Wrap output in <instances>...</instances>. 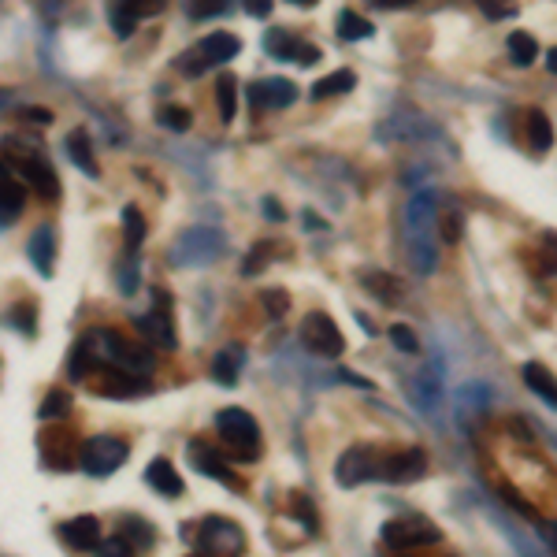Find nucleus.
I'll return each instance as SVG.
<instances>
[{
  "label": "nucleus",
  "mask_w": 557,
  "mask_h": 557,
  "mask_svg": "<svg viewBox=\"0 0 557 557\" xmlns=\"http://www.w3.org/2000/svg\"><path fill=\"white\" fill-rule=\"evenodd\" d=\"M405 249H409V260L420 275H431L439 268V253H435V194L431 190H420V194L405 205Z\"/></svg>",
  "instance_id": "obj_1"
},
{
  "label": "nucleus",
  "mask_w": 557,
  "mask_h": 557,
  "mask_svg": "<svg viewBox=\"0 0 557 557\" xmlns=\"http://www.w3.org/2000/svg\"><path fill=\"white\" fill-rule=\"evenodd\" d=\"M216 431L234 461H257L260 457V428L246 409H223L216 413Z\"/></svg>",
  "instance_id": "obj_2"
},
{
  "label": "nucleus",
  "mask_w": 557,
  "mask_h": 557,
  "mask_svg": "<svg viewBox=\"0 0 557 557\" xmlns=\"http://www.w3.org/2000/svg\"><path fill=\"white\" fill-rule=\"evenodd\" d=\"M194 554L197 557H242L246 554V532L227 517H205L197 524Z\"/></svg>",
  "instance_id": "obj_3"
},
{
  "label": "nucleus",
  "mask_w": 557,
  "mask_h": 557,
  "mask_svg": "<svg viewBox=\"0 0 557 557\" xmlns=\"http://www.w3.org/2000/svg\"><path fill=\"white\" fill-rule=\"evenodd\" d=\"M223 253V234L212 227H186L171 242V264L175 268H208Z\"/></svg>",
  "instance_id": "obj_4"
},
{
  "label": "nucleus",
  "mask_w": 557,
  "mask_h": 557,
  "mask_svg": "<svg viewBox=\"0 0 557 557\" xmlns=\"http://www.w3.org/2000/svg\"><path fill=\"white\" fill-rule=\"evenodd\" d=\"M242 52V41L234 38V34H208V38H201L190 52H182L179 60H175V67H179L186 78H197L205 75L208 67H223L227 60H234Z\"/></svg>",
  "instance_id": "obj_5"
},
{
  "label": "nucleus",
  "mask_w": 557,
  "mask_h": 557,
  "mask_svg": "<svg viewBox=\"0 0 557 557\" xmlns=\"http://www.w3.org/2000/svg\"><path fill=\"white\" fill-rule=\"evenodd\" d=\"M127 454H130L127 442L116 439V435H93V439L82 442V450H78V465H82V472H90V476L104 480V476H112L116 468H123Z\"/></svg>",
  "instance_id": "obj_6"
},
{
  "label": "nucleus",
  "mask_w": 557,
  "mask_h": 557,
  "mask_svg": "<svg viewBox=\"0 0 557 557\" xmlns=\"http://www.w3.org/2000/svg\"><path fill=\"white\" fill-rule=\"evenodd\" d=\"M301 346L309 353H316V357L335 361V357H342V350H346V338H342L338 324L324 309H312L309 316L301 320Z\"/></svg>",
  "instance_id": "obj_7"
},
{
  "label": "nucleus",
  "mask_w": 557,
  "mask_h": 557,
  "mask_svg": "<svg viewBox=\"0 0 557 557\" xmlns=\"http://www.w3.org/2000/svg\"><path fill=\"white\" fill-rule=\"evenodd\" d=\"M86 383H90L101 398H112V402H127V398H138V394H149V390H153L149 376L127 372V368H119V364H101Z\"/></svg>",
  "instance_id": "obj_8"
},
{
  "label": "nucleus",
  "mask_w": 557,
  "mask_h": 557,
  "mask_svg": "<svg viewBox=\"0 0 557 557\" xmlns=\"http://www.w3.org/2000/svg\"><path fill=\"white\" fill-rule=\"evenodd\" d=\"M379 535H383V543L394 546V550H416V546L439 543V528H435L428 517H420V513L390 517Z\"/></svg>",
  "instance_id": "obj_9"
},
{
  "label": "nucleus",
  "mask_w": 557,
  "mask_h": 557,
  "mask_svg": "<svg viewBox=\"0 0 557 557\" xmlns=\"http://www.w3.org/2000/svg\"><path fill=\"white\" fill-rule=\"evenodd\" d=\"M379 468H383V457L376 446H350L335 461V480L338 487H361L364 480H379Z\"/></svg>",
  "instance_id": "obj_10"
},
{
  "label": "nucleus",
  "mask_w": 557,
  "mask_h": 557,
  "mask_svg": "<svg viewBox=\"0 0 557 557\" xmlns=\"http://www.w3.org/2000/svg\"><path fill=\"white\" fill-rule=\"evenodd\" d=\"M104 338H108V364H119V368L138 372V376H149L156 368V353L145 346L142 338H127L112 327L104 331Z\"/></svg>",
  "instance_id": "obj_11"
},
{
  "label": "nucleus",
  "mask_w": 557,
  "mask_h": 557,
  "mask_svg": "<svg viewBox=\"0 0 557 557\" xmlns=\"http://www.w3.org/2000/svg\"><path fill=\"white\" fill-rule=\"evenodd\" d=\"M186 461H190V468H194V472H201V476H212V480L227 483L231 491H246V483L234 476L231 465L223 461L220 450H216V446H208L205 439L186 442Z\"/></svg>",
  "instance_id": "obj_12"
},
{
  "label": "nucleus",
  "mask_w": 557,
  "mask_h": 557,
  "mask_svg": "<svg viewBox=\"0 0 557 557\" xmlns=\"http://www.w3.org/2000/svg\"><path fill=\"white\" fill-rule=\"evenodd\" d=\"M8 168L19 175V179L30 186V190H38L41 197H49V201H56L60 197V179H56V171L41 160V156L34 153H15L12 160H8Z\"/></svg>",
  "instance_id": "obj_13"
},
{
  "label": "nucleus",
  "mask_w": 557,
  "mask_h": 557,
  "mask_svg": "<svg viewBox=\"0 0 557 557\" xmlns=\"http://www.w3.org/2000/svg\"><path fill=\"white\" fill-rule=\"evenodd\" d=\"M264 52H268L272 60H294V64H305V67H312L320 60V49H316L312 41H301L298 34H290L283 26H272V30L264 34Z\"/></svg>",
  "instance_id": "obj_14"
},
{
  "label": "nucleus",
  "mask_w": 557,
  "mask_h": 557,
  "mask_svg": "<svg viewBox=\"0 0 557 557\" xmlns=\"http://www.w3.org/2000/svg\"><path fill=\"white\" fill-rule=\"evenodd\" d=\"M428 476V454L420 446H409V450H398V454L383 457V468H379V480L387 483H413Z\"/></svg>",
  "instance_id": "obj_15"
},
{
  "label": "nucleus",
  "mask_w": 557,
  "mask_h": 557,
  "mask_svg": "<svg viewBox=\"0 0 557 557\" xmlns=\"http://www.w3.org/2000/svg\"><path fill=\"white\" fill-rule=\"evenodd\" d=\"M298 101V86L290 78H260L249 86V104L257 112H279V108H290Z\"/></svg>",
  "instance_id": "obj_16"
},
{
  "label": "nucleus",
  "mask_w": 557,
  "mask_h": 557,
  "mask_svg": "<svg viewBox=\"0 0 557 557\" xmlns=\"http://www.w3.org/2000/svg\"><path fill=\"white\" fill-rule=\"evenodd\" d=\"M56 539L75 550V554H86V550H97L101 546V520L82 513V517H71L64 524H56Z\"/></svg>",
  "instance_id": "obj_17"
},
{
  "label": "nucleus",
  "mask_w": 557,
  "mask_h": 557,
  "mask_svg": "<svg viewBox=\"0 0 557 557\" xmlns=\"http://www.w3.org/2000/svg\"><path fill=\"white\" fill-rule=\"evenodd\" d=\"M38 442H41V465L45 468L64 472V468L75 465V435H71V428H45Z\"/></svg>",
  "instance_id": "obj_18"
},
{
  "label": "nucleus",
  "mask_w": 557,
  "mask_h": 557,
  "mask_svg": "<svg viewBox=\"0 0 557 557\" xmlns=\"http://www.w3.org/2000/svg\"><path fill=\"white\" fill-rule=\"evenodd\" d=\"M164 294H156V305L153 312H145V316H138L134 320V327H138V335L145 338V342H153L156 350H175L179 346V338H175V327H171L168 312H164Z\"/></svg>",
  "instance_id": "obj_19"
},
{
  "label": "nucleus",
  "mask_w": 557,
  "mask_h": 557,
  "mask_svg": "<svg viewBox=\"0 0 557 557\" xmlns=\"http://www.w3.org/2000/svg\"><path fill=\"white\" fill-rule=\"evenodd\" d=\"M26 257H30V264H34V268H38V272L49 279L52 264H56V231H52L49 223L34 227L30 242H26Z\"/></svg>",
  "instance_id": "obj_20"
},
{
  "label": "nucleus",
  "mask_w": 557,
  "mask_h": 557,
  "mask_svg": "<svg viewBox=\"0 0 557 557\" xmlns=\"http://www.w3.org/2000/svg\"><path fill=\"white\" fill-rule=\"evenodd\" d=\"M145 483H149L160 498H179L182 494V476L175 472V465H171L168 457H156L153 465L145 468Z\"/></svg>",
  "instance_id": "obj_21"
},
{
  "label": "nucleus",
  "mask_w": 557,
  "mask_h": 557,
  "mask_svg": "<svg viewBox=\"0 0 557 557\" xmlns=\"http://www.w3.org/2000/svg\"><path fill=\"white\" fill-rule=\"evenodd\" d=\"M67 156H71V164H75L86 179H97V175H101L97 153H93V142L86 130H71V134H67Z\"/></svg>",
  "instance_id": "obj_22"
},
{
  "label": "nucleus",
  "mask_w": 557,
  "mask_h": 557,
  "mask_svg": "<svg viewBox=\"0 0 557 557\" xmlns=\"http://www.w3.org/2000/svg\"><path fill=\"white\" fill-rule=\"evenodd\" d=\"M242 364H246V350H242V346H223V350L212 357V379L223 383V387H234L238 376H242Z\"/></svg>",
  "instance_id": "obj_23"
},
{
  "label": "nucleus",
  "mask_w": 557,
  "mask_h": 557,
  "mask_svg": "<svg viewBox=\"0 0 557 557\" xmlns=\"http://www.w3.org/2000/svg\"><path fill=\"white\" fill-rule=\"evenodd\" d=\"M520 376H524L528 390H535V394H539L546 405H554V409H557V379L550 376V368H543L539 361H528L524 368H520Z\"/></svg>",
  "instance_id": "obj_24"
},
{
  "label": "nucleus",
  "mask_w": 557,
  "mask_h": 557,
  "mask_svg": "<svg viewBox=\"0 0 557 557\" xmlns=\"http://www.w3.org/2000/svg\"><path fill=\"white\" fill-rule=\"evenodd\" d=\"M357 86V75L353 71H331V75L316 78L312 82L309 97L312 101H331V97H342V93H350Z\"/></svg>",
  "instance_id": "obj_25"
},
{
  "label": "nucleus",
  "mask_w": 557,
  "mask_h": 557,
  "mask_svg": "<svg viewBox=\"0 0 557 557\" xmlns=\"http://www.w3.org/2000/svg\"><path fill=\"white\" fill-rule=\"evenodd\" d=\"M335 30L342 41H364L376 34V26H372V19H364V15H357L353 8H342L335 19Z\"/></svg>",
  "instance_id": "obj_26"
},
{
  "label": "nucleus",
  "mask_w": 557,
  "mask_h": 557,
  "mask_svg": "<svg viewBox=\"0 0 557 557\" xmlns=\"http://www.w3.org/2000/svg\"><path fill=\"white\" fill-rule=\"evenodd\" d=\"M524 130H528V145H532L535 153H546L550 145H554V123L546 119V112L532 108L528 119H524Z\"/></svg>",
  "instance_id": "obj_27"
},
{
  "label": "nucleus",
  "mask_w": 557,
  "mask_h": 557,
  "mask_svg": "<svg viewBox=\"0 0 557 557\" xmlns=\"http://www.w3.org/2000/svg\"><path fill=\"white\" fill-rule=\"evenodd\" d=\"M361 283H364V290H368V294H376V298L387 301V305H394V301L402 298V283H398L394 275H387V272H368Z\"/></svg>",
  "instance_id": "obj_28"
},
{
  "label": "nucleus",
  "mask_w": 557,
  "mask_h": 557,
  "mask_svg": "<svg viewBox=\"0 0 557 557\" xmlns=\"http://www.w3.org/2000/svg\"><path fill=\"white\" fill-rule=\"evenodd\" d=\"M119 535H123L130 546H142V550H149V546L156 543V528L145 517H127L119 524Z\"/></svg>",
  "instance_id": "obj_29"
},
{
  "label": "nucleus",
  "mask_w": 557,
  "mask_h": 557,
  "mask_svg": "<svg viewBox=\"0 0 557 557\" xmlns=\"http://www.w3.org/2000/svg\"><path fill=\"white\" fill-rule=\"evenodd\" d=\"M19 212H23V182L12 179V168H8V171H4V208H0L4 227H12Z\"/></svg>",
  "instance_id": "obj_30"
},
{
  "label": "nucleus",
  "mask_w": 557,
  "mask_h": 557,
  "mask_svg": "<svg viewBox=\"0 0 557 557\" xmlns=\"http://www.w3.org/2000/svg\"><path fill=\"white\" fill-rule=\"evenodd\" d=\"M509 56H513V64L528 67V64H535V56H539V45H535L532 34L517 30V34H509Z\"/></svg>",
  "instance_id": "obj_31"
},
{
  "label": "nucleus",
  "mask_w": 557,
  "mask_h": 557,
  "mask_svg": "<svg viewBox=\"0 0 557 557\" xmlns=\"http://www.w3.org/2000/svg\"><path fill=\"white\" fill-rule=\"evenodd\" d=\"M234 104H238V82H234V75H223L220 82H216V108H220L223 123H231L234 119Z\"/></svg>",
  "instance_id": "obj_32"
},
{
  "label": "nucleus",
  "mask_w": 557,
  "mask_h": 557,
  "mask_svg": "<svg viewBox=\"0 0 557 557\" xmlns=\"http://www.w3.org/2000/svg\"><path fill=\"white\" fill-rule=\"evenodd\" d=\"M275 253H279V246H275V242H260V246L253 249L246 260H242V275L249 279V275L264 272V268H268V264L275 260Z\"/></svg>",
  "instance_id": "obj_33"
},
{
  "label": "nucleus",
  "mask_w": 557,
  "mask_h": 557,
  "mask_svg": "<svg viewBox=\"0 0 557 557\" xmlns=\"http://www.w3.org/2000/svg\"><path fill=\"white\" fill-rule=\"evenodd\" d=\"M123 238H127V249H138L145 238V220L134 205L123 208Z\"/></svg>",
  "instance_id": "obj_34"
},
{
  "label": "nucleus",
  "mask_w": 557,
  "mask_h": 557,
  "mask_svg": "<svg viewBox=\"0 0 557 557\" xmlns=\"http://www.w3.org/2000/svg\"><path fill=\"white\" fill-rule=\"evenodd\" d=\"M116 279H119L116 286L123 294H134V290H138V253H134V249H127L123 264L116 268Z\"/></svg>",
  "instance_id": "obj_35"
},
{
  "label": "nucleus",
  "mask_w": 557,
  "mask_h": 557,
  "mask_svg": "<svg viewBox=\"0 0 557 557\" xmlns=\"http://www.w3.org/2000/svg\"><path fill=\"white\" fill-rule=\"evenodd\" d=\"M67 409H71V398H67L64 390H52L49 398L41 402V409H38V416L49 424V420H60V416H67Z\"/></svg>",
  "instance_id": "obj_36"
},
{
  "label": "nucleus",
  "mask_w": 557,
  "mask_h": 557,
  "mask_svg": "<svg viewBox=\"0 0 557 557\" xmlns=\"http://www.w3.org/2000/svg\"><path fill=\"white\" fill-rule=\"evenodd\" d=\"M156 119H160V123H164L168 130H175V134L190 130V112H186V108H179V104H164V108L156 112Z\"/></svg>",
  "instance_id": "obj_37"
},
{
  "label": "nucleus",
  "mask_w": 557,
  "mask_h": 557,
  "mask_svg": "<svg viewBox=\"0 0 557 557\" xmlns=\"http://www.w3.org/2000/svg\"><path fill=\"white\" fill-rule=\"evenodd\" d=\"M260 305H264V312H268L272 320H279V316H286V309H290V294H286V290H260Z\"/></svg>",
  "instance_id": "obj_38"
},
{
  "label": "nucleus",
  "mask_w": 557,
  "mask_h": 557,
  "mask_svg": "<svg viewBox=\"0 0 557 557\" xmlns=\"http://www.w3.org/2000/svg\"><path fill=\"white\" fill-rule=\"evenodd\" d=\"M34 305L30 301H19V305H12V316H8V324L15 327V331H23V335H34Z\"/></svg>",
  "instance_id": "obj_39"
},
{
  "label": "nucleus",
  "mask_w": 557,
  "mask_h": 557,
  "mask_svg": "<svg viewBox=\"0 0 557 557\" xmlns=\"http://www.w3.org/2000/svg\"><path fill=\"white\" fill-rule=\"evenodd\" d=\"M390 342H394V350H402V353H420V338H416L413 327H405V324L390 327Z\"/></svg>",
  "instance_id": "obj_40"
},
{
  "label": "nucleus",
  "mask_w": 557,
  "mask_h": 557,
  "mask_svg": "<svg viewBox=\"0 0 557 557\" xmlns=\"http://www.w3.org/2000/svg\"><path fill=\"white\" fill-rule=\"evenodd\" d=\"M290 509H294V517H298L309 532H316V506H312L305 494H290Z\"/></svg>",
  "instance_id": "obj_41"
},
{
  "label": "nucleus",
  "mask_w": 557,
  "mask_h": 557,
  "mask_svg": "<svg viewBox=\"0 0 557 557\" xmlns=\"http://www.w3.org/2000/svg\"><path fill=\"white\" fill-rule=\"evenodd\" d=\"M439 234L446 246H454V242H461V216L457 212H442L439 216Z\"/></svg>",
  "instance_id": "obj_42"
},
{
  "label": "nucleus",
  "mask_w": 557,
  "mask_h": 557,
  "mask_svg": "<svg viewBox=\"0 0 557 557\" xmlns=\"http://www.w3.org/2000/svg\"><path fill=\"white\" fill-rule=\"evenodd\" d=\"M134 19H149V15L164 12V0H119Z\"/></svg>",
  "instance_id": "obj_43"
},
{
  "label": "nucleus",
  "mask_w": 557,
  "mask_h": 557,
  "mask_svg": "<svg viewBox=\"0 0 557 557\" xmlns=\"http://www.w3.org/2000/svg\"><path fill=\"white\" fill-rule=\"evenodd\" d=\"M539 257H543L546 272L557 275V231H546L543 234V249H539Z\"/></svg>",
  "instance_id": "obj_44"
},
{
  "label": "nucleus",
  "mask_w": 557,
  "mask_h": 557,
  "mask_svg": "<svg viewBox=\"0 0 557 557\" xmlns=\"http://www.w3.org/2000/svg\"><path fill=\"white\" fill-rule=\"evenodd\" d=\"M227 8V0H190V15L194 19H212V15H220Z\"/></svg>",
  "instance_id": "obj_45"
},
{
  "label": "nucleus",
  "mask_w": 557,
  "mask_h": 557,
  "mask_svg": "<svg viewBox=\"0 0 557 557\" xmlns=\"http://www.w3.org/2000/svg\"><path fill=\"white\" fill-rule=\"evenodd\" d=\"M97 550H101V557H134V550H130V543L123 539V535H112V539H104Z\"/></svg>",
  "instance_id": "obj_46"
},
{
  "label": "nucleus",
  "mask_w": 557,
  "mask_h": 557,
  "mask_svg": "<svg viewBox=\"0 0 557 557\" xmlns=\"http://www.w3.org/2000/svg\"><path fill=\"white\" fill-rule=\"evenodd\" d=\"M483 15H491V19H506V15H513L517 8H513V0H480Z\"/></svg>",
  "instance_id": "obj_47"
},
{
  "label": "nucleus",
  "mask_w": 557,
  "mask_h": 557,
  "mask_svg": "<svg viewBox=\"0 0 557 557\" xmlns=\"http://www.w3.org/2000/svg\"><path fill=\"white\" fill-rule=\"evenodd\" d=\"M242 8H246L249 15H253V19H268V15H272V0H242Z\"/></svg>",
  "instance_id": "obj_48"
},
{
  "label": "nucleus",
  "mask_w": 557,
  "mask_h": 557,
  "mask_svg": "<svg viewBox=\"0 0 557 557\" xmlns=\"http://www.w3.org/2000/svg\"><path fill=\"white\" fill-rule=\"evenodd\" d=\"M260 208H264V216H268V220H272V223H283V220H286L283 205H279L275 197H264V201H260Z\"/></svg>",
  "instance_id": "obj_49"
},
{
  "label": "nucleus",
  "mask_w": 557,
  "mask_h": 557,
  "mask_svg": "<svg viewBox=\"0 0 557 557\" xmlns=\"http://www.w3.org/2000/svg\"><path fill=\"white\" fill-rule=\"evenodd\" d=\"M23 119H30V123H52V112L49 108H23Z\"/></svg>",
  "instance_id": "obj_50"
},
{
  "label": "nucleus",
  "mask_w": 557,
  "mask_h": 557,
  "mask_svg": "<svg viewBox=\"0 0 557 557\" xmlns=\"http://www.w3.org/2000/svg\"><path fill=\"white\" fill-rule=\"evenodd\" d=\"M543 539H546V543H550V550H554V554H557V520H554V524H546V528H543Z\"/></svg>",
  "instance_id": "obj_51"
},
{
  "label": "nucleus",
  "mask_w": 557,
  "mask_h": 557,
  "mask_svg": "<svg viewBox=\"0 0 557 557\" xmlns=\"http://www.w3.org/2000/svg\"><path fill=\"white\" fill-rule=\"evenodd\" d=\"M376 8H405V4H416V0H372Z\"/></svg>",
  "instance_id": "obj_52"
},
{
  "label": "nucleus",
  "mask_w": 557,
  "mask_h": 557,
  "mask_svg": "<svg viewBox=\"0 0 557 557\" xmlns=\"http://www.w3.org/2000/svg\"><path fill=\"white\" fill-rule=\"evenodd\" d=\"M305 227H309V231L312 227H324V220H320V216H312V212H305Z\"/></svg>",
  "instance_id": "obj_53"
},
{
  "label": "nucleus",
  "mask_w": 557,
  "mask_h": 557,
  "mask_svg": "<svg viewBox=\"0 0 557 557\" xmlns=\"http://www.w3.org/2000/svg\"><path fill=\"white\" fill-rule=\"evenodd\" d=\"M546 67H550V71H554V75H557V49L546 52Z\"/></svg>",
  "instance_id": "obj_54"
},
{
  "label": "nucleus",
  "mask_w": 557,
  "mask_h": 557,
  "mask_svg": "<svg viewBox=\"0 0 557 557\" xmlns=\"http://www.w3.org/2000/svg\"><path fill=\"white\" fill-rule=\"evenodd\" d=\"M290 4H301V8H312V4H320V0H290Z\"/></svg>",
  "instance_id": "obj_55"
},
{
  "label": "nucleus",
  "mask_w": 557,
  "mask_h": 557,
  "mask_svg": "<svg viewBox=\"0 0 557 557\" xmlns=\"http://www.w3.org/2000/svg\"><path fill=\"white\" fill-rule=\"evenodd\" d=\"M194 557H197V554H194Z\"/></svg>",
  "instance_id": "obj_56"
}]
</instances>
